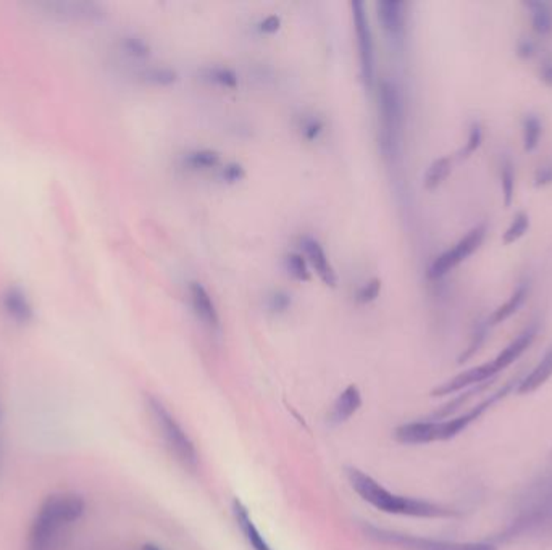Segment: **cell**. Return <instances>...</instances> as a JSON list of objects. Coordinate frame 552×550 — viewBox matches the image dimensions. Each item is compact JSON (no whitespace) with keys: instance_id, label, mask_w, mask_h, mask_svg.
<instances>
[{"instance_id":"1","label":"cell","mask_w":552,"mask_h":550,"mask_svg":"<svg viewBox=\"0 0 552 550\" xmlns=\"http://www.w3.org/2000/svg\"><path fill=\"white\" fill-rule=\"evenodd\" d=\"M346 478L355 494L381 513L428 519H456L460 515L448 505L393 492L357 466H347Z\"/></svg>"},{"instance_id":"2","label":"cell","mask_w":552,"mask_h":550,"mask_svg":"<svg viewBox=\"0 0 552 550\" xmlns=\"http://www.w3.org/2000/svg\"><path fill=\"white\" fill-rule=\"evenodd\" d=\"M86 501L76 492H56L40 502L26 535V550H56L60 533L78 523Z\"/></svg>"},{"instance_id":"3","label":"cell","mask_w":552,"mask_h":550,"mask_svg":"<svg viewBox=\"0 0 552 550\" xmlns=\"http://www.w3.org/2000/svg\"><path fill=\"white\" fill-rule=\"evenodd\" d=\"M552 535V475L533 483L519 499L512 519L496 541L513 543Z\"/></svg>"},{"instance_id":"4","label":"cell","mask_w":552,"mask_h":550,"mask_svg":"<svg viewBox=\"0 0 552 550\" xmlns=\"http://www.w3.org/2000/svg\"><path fill=\"white\" fill-rule=\"evenodd\" d=\"M512 389H515V383L511 381L503 389L489 394V397L480 402L478 405H475L472 409L456 417L404 423L396 428L395 439L399 444H405V446H423V444H432V442L452 439L460 432L466 431L468 426L474 425L486 410L491 409L496 402L503 401L507 394L512 393Z\"/></svg>"},{"instance_id":"5","label":"cell","mask_w":552,"mask_h":550,"mask_svg":"<svg viewBox=\"0 0 552 550\" xmlns=\"http://www.w3.org/2000/svg\"><path fill=\"white\" fill-rule=\"evenodd\" d=\"M146 409L149 412L152 423L157 428L160 438L165 442L168 450L182 462L186 468L196 470L199 464L198 448L192 442L190 434L184 431L174 413L166 409L165 404L158 399L157 395H146Z\"/></svg>"},{"instance_id":"6","label":"cell","mask_w":552,"mask_h":550,"mask_svg":"<svg viewBox=\"0 0 552 550\" xmlns=\"http://www.w3.org/2000/svg\"><path fill=\"white\" fill-rule=\"evenodd\" d=\"M363 533L375 543L399 550H497L493 543H458L446 539H433L423 536L407 535L375 525H363Z\"/></svg>"},{"instance_id":"7","label":"cell","mask_w":552,"mask_h":550,"mask_svg":"<svg viewBox=\"0 0 552 550\" xmlns=\"http://www.w3.org/2000/svg\"><path fill=\"white\" fill-rule=\"evenodd\" d=\"M379 119H381V149L391 157L396 155L403 128L404 103L401 89L395 81L383 79L378 91Z\"/></svg>"},{"instance_id":"8","label":"cell","mask_w":552,"mask_h":550,"mask_svg":"<svg viewBox=\"0 0 552 550\" xmlns=\"http://www.w3.org/2000/svg\"><path fill=\"white\" fill-rule=\"evenodd\" d=\"M488 235L486 225H476L467 233L466 236L460 237L456 244L448 251L440 253L428 267V278L440 279L442 276L450 273L454 268L464 263L468 257H472L475 252L482 247Z\"/></svg>"},{"instance_id":"9","label":"cell","mask_w":552,"mask_h":550,"mask_svg":"<svg viewBox=\"0 0 552 550\" xmlns=\"http://www.w3.org/2000/svg\"><path fill=\"white\" fill-rule=\"evenodd\" d=\"M351 8H352V22H354L362 78L367 83V86L371 87L375 83V46H373L370 22H369L363 2L355 0L351 4Z\"/></svg>"},{"instance_id":"10","label":"cell","mask_w":552,"mask_h":550,"mask_svg":"<svg viewBox=\"0 0 552 550\" xmlns=\"http://www.w3.org/2000/svg\"><path fill=\"white\" fill-rule=\"evenodd\" d=\"M0 306L10 322L26 326L34 320V306L20 284H10L0 296Z\"/></svg>"},{"instance_id":"11","label":"cell","mask_w":552,"mask_h":550,"mask_svg":"<svg viewBox=\"0 0 552 550\" xmlns=\"http://www.w3.org/2000/svg\"><path fill=\"white\" fill-rule=\"evenodd\" d=\"M302 255L307 260L308 267L316 271V275L320 278L322 283L336 288L338 286V275L336 270L328 259L324 245L320 244L314 237L306 236L300 239Z\"/></svg>"},{"instance_id":"12","label":"cell","mask_w":552,"mask_h":550,"mask_svg":"<svg viewBox=\"0 0 552 550\" xmlns=\"http://www.w3.org/2000/svg\"><path fill=\"white\" fill-rule=\"evenodd\" d=\"M378 20L383 31L393 44H403L405 34V4L399 0H381L377 4Z\"/></svg>"},{"instance_id":"13","label":"cell","mask_w":552,"mask_h":550,"mask_svg":"<svg viewBox=\"0 0 552 550\" xmlns=\"http://www.w3.org/2000/svg\"><path fill=\"white\" fill-rule=\"evenodd\" d=\"M190 300L191 308L196 315L199 322L202 323L210 330H218L220 328V315L217 310V306L213 302L212 296L209 294L204 284L192 281L190 283Z\"/></svg>"},{"instance_id":"14","label":"cell","mask_w":552,"mask_h":550,"mask_svg":"<svg viewBox=\"0 0 552 550\" xmlns=\"http://www.w3.org/2000/svg\"><path fill=\"white\" fill-rule=\"evenodd\" d=\"M361 407H362L361 389L355 385H349L333 402L332 409L328 413V423L332 426L344 425L354 417Z\"/></svg>"},{"instance_id":"15","label":"cell","mask_w":552,"mask_h":550,"mask_svg":"<svg viewBox=\"0 0 552 550\" xmlns=\"http://www.w3.org/2000/svg\"><path fill=\"white\" fill-rule=\"evenodd\" d=\"M231 510H233V517H235L237 528L241 529L243 537H245V543H247L251 549L273 550L270 547V544L267 543V539L262 535L261 529L254 523L253 515H251L249 509L245 507V502H241L237 497L233 499Z\"/></svg>"},{"instance_id":"16","label":"cell","mask_w":552,"mask_h":550,"mask_svg":"<svg viewBox=\"0 0 552 550\" xmlns=\"http://www.w3.org/2000/svg\"><path fill=\"white\" fill-rule=\"evenodd\" d=\"M40 7L48 8L50 15L58 16L62 20L93 22L103 15L102 7L94 2H50L42 4Z\"/></svg>"},{"instance_id":"17","label":"cell","mask_w":552,"mask_h":550,"mask_svg":"<svg viewBox=\"0 0 552 550\" xmlns=\"http://www.w3.org/2000/svg\"><path fill=\"white\" fill-rule=\"evenodd\" d=\"M538 324H529L525 330L521 331V334H517V338L512 339L507 346L494 357L503 369L511 367L515 360H519L523 352L529 349L533 341L537 338Z\"/></svg>"},{"instance_id":"18","label":"cell","mask_w":552,"mask_h":550,"mask_svg":"<svg viewBox=\"0 0 552 550\" xmlns=\"http://www.w3.org/2000/svg\"><path fill=\"white\" fill-rule=\"evenodd\" d=\"M552 377V346L546 350L543 359L537 363V367L530 371L527 377L521 379L517 385V393L531 394L538 391L541 386L548 383V379Z\"/></svg>"},{"instance_id":"19","label":"cell","mask_w":552,"mask_h":550,"mask_svg":"<svg viewBox=\"0 0 552 550\" xmlns=\"http://www.w3.org/2000/svg\"><path fill=\"white\" fill-rule=\"evenodd\" d=\"M530 294V284L529 283H521L515 289H513L512 294H511V297L505 300L503 306H497L496 310H494V314L489 316V326H496V324H501V323L507 322L511 316L517 314L519 310H521L523 304L527 302V297H529Z\"/></svg>"},{"instance_id":"20","label":"cell","mask_w":552,"mask_h":550,"mask_svg":"<svg viewBox=\"0 0 552 550\" xmlns=\"http://www.w3.org/2000/svg\"><path fill=\"white\" fill-rule=\"evenodd\" d=\"M523 7L529 12L531 28L538 36L546 38L552 34V7L546 0H527Z\"/></svg>"},{"instance_id":"21","label":"cell","mask_w":552,"mask_h":550,"mask_svg":"<svg viewBox=\"0 0 552 550\" xmlns=\"http://www.w3.org/2000/svg\"><path fill=\"white\" fill-rule=\"evenodd\" d=\"M221 164V155L217 150L198 149L191 150L183 155V165L192 172H209L218 168Z\"/></svg>"},{"instance_id":"22","label":"cell","mask_w":552,"mask_h":550,"mask_svg":"<svg viewBox=\"0 0 552 550\" xmlns=\"http://www.w3.org/2000/svg\"><path fill=\"white\" fill-rule=\"evenodd\" d=\"M543 138V121L537 113H527L521 119V144L525 152H535L541 144Z\"/></svg>"},{"instance_id":"23","label":"cell","mask_w":552,"mask_h":550,"mask_svg":"<svg viewBox=\"0 0 552 550\" xmlns=\"http://www.w3.org/2000/svg\"><path fill=\"white\" fill-rule=\"evenodd\" d=\"M200 78L204 79L209 84L221 87V89H236L239 84V78L235 70L221 65H210L200 70Z\"/></svg>"},{"instance_id":"24","label":"cell","mask_w":552,"mask_h":550,"mask_svg":"<svg viewBox=\"0 0 552 550\" xmlns=\"http://www.w3.org/2000/svg\"><path fill=\"white\" fill-rule=\"evenodd\" d=\"M452 173V160L450 157H440L433 160L423 174V186L428 191H433L441 186L442 182Z\"/></svg>"},{"instance_id":"25","label":"cell","mask_w":552,"mask_h":550,"mask_svg":"<svg viewBox=\"0 0 552 550\" xmlns=\"http://www.w3.org/2000/svg\"><path fill=\"white\" fill-rule=\"evenodd\" d=\"M499 180H501L503 204L505 208H509L512 207L513 199H515V168H513L512 160L509 157L501 158Z\"/></svg>"},{"instance_id":"26","label":"cell","mask_w":552,"mask_h":550,"mask_svg":"<svg viewBox=\"0 0 552 550\" xmlns=\"http://www.w3.org/2000/svg\"><path fill=\"white\" fill-rule=\"evenodd\" d=\"M284 268H286L288 275L299 283H307L312 278V271L308 267L307 260L299 252H291L284 257Z\"/></svg>"},{"instance_id":"27","label":"cell","mask_w":552,"mask_h":550,"mask_svg":"<svg viewBox=\"0 0 552 550\" xmlns=\"http://www.w3.org/2000/svg\"><path fill=\"white\" fill-rule=\"evenodd\" d=\"M141 79L150 86L168 87L178 83V73L168 67H150L142 71Z\"/></svg>"},{"instance_id":"28","label":"cell","mask_w":552,"mask_h":550,"mask_svg":"<svg viewBox=\"0 0 552 550\" xmlns=\"http://www.w3.org/2000/svg\"><path fill=\"white\" fill-rule=\"evenodd\" d=\"M530 225H531V221H530L529 213H515L512 220L509 223V226L503 233V244L511 245L515 244L517 241H521V237L529 233Z\"/></svg>"},{"instance_id":"29","label":"cell","mask_w":552,"mask_h":550,"mask_svg":"<svg viewBox=\"0 0 552 550\" xmlns=\"http://www.w3.org/2000/svg\"><path fill=\"white\" fill-rule=\"evenodd\" d=\"M120 49L125 56L133 60H146L150 56L149 42L136 34H128L120 40Z\"/></svg>"},{"instance_id":"30","label":"cell","mask_w":552,"mask_h":550,"mask_svg":"<svg viewBox=\"0 0 552 550\" xmlns=\"http://www.w3.org/2000/svg\"><path fill=\"white\" fill-rule=\"evenodd\" d=\"M483 138H485V129L478 120H474L468 126V134H467L466 146L460 150V158L470 157L476 150L482 147Z\"/></svg>"},{"instance_id":"31","label":"cell","mask_w":552,"mask_h":550,"mask_svg":"<svg viewBox=\"0 0 552 550\" xmlns=\"http://www.w3.org/2000/svg\"><path fill=\"white\" fill-rule=\"evenodd\" d=\"M489 330V323H482V324H478L476 326V330H475L474 334H472V339H470V344L466 349V352L462 354V357L459 359V363H464L468 360V359H472L478 350H480V347L483 346V342H485V339L488 336Z\"/></svg>"},{"instance_id":"32","label":"cell","mask_w":552,"mask_h":550,"mask_svg":"<svg viewBox=\"0 0 552 550\" xmlns=\"http://www.w3.org/2000/svg\"><path fill=\"white\" fill-rule=\"evenodd\" d=\"M379 292H381V279L371 278L357 289L355 300L361 304H370L373 300L378 299Z\"/></svg>"},{"instance_id":"33","label":"cell","mask_w":552,"mask_h":550,"mask_svg":"<svg viewBox=\"0 0 552 550\" xmlns=\"http://www.w3.org/2000/svg\"><path fill=\"white\" fill-rule=\"evenodd\" d=\"M300 134L304 136V139L307 141H316V138L324 131L325 123L322 120L316 117V115H310L306 119L300 120Z\"/></svg>"},{"instance_id":"34","label":"cell","mask_w":552,"mask_h":550,"mask_svg":"<svg viewBox=\"0 0 552 550\" xmlns=\"http://www.w3.org/2000/svg\"><path fill=\"white\" fill-rule=\"evenodd\" d=\"M218 178L227 184H236V182H243L245 178V166L236 164V162L227 164V165L221 166Z\"/></svg>"},{"instance_id":"35","label":"cell","mask_w":552,"mask_h":550,"mask_svg":"<svg viewBox=\"0 0 552 550\" xmlns=\"http://www.w3.org/2000/svg\"><path fill=\"white\" fill-rule=\"evenodd\" d=\"M291 306V296L284 291H273L267 297V308L272 314H284Z\"/></svg>"},{"instance_id":"36","label":"cell","mask_w":552,"mask_h":550,"mask_svg":"<svg viewBox=\"0 0 552 550\" xmlns=\"http://www.w3.org/2000/svg\"><path fill=\"white\" fill-rule=\"evenodd\" d=\"M515 56L521 60H531L538 56V44L530 36H521L515 44Z\"/></svg>"},{"instance_id":"37","label":"cell","mask_w":552,"mask_h":550,"mask_svg":"<svg viewBox=\"0 0 552 550\" xmlns=\"http://www.w3.org/2000/svg\"><path fill=\"white\" fill-rule=\"evenodd\" d=\"M538 78L546 87L552 89V54H545L539 60Z\"/></svg>"},{"instance_id":"38","label":"cell","mask_w":552,"mask_h":550,"mask_svg":"<svg viewBox=\"0 0 552 550\" xmlns=\"http://www.w3.org/2000/svg\"><path fill=\"white\" fill-rule=\"evenodd\" d=\"M533 184L535 188H546V186H551L552 184V164H543V165L538 166L533 174Z\"/></svg>"},{"instance_id":"39","label":"cell","mask_w":552,"mask_h":550,"mask_svg":"<svg viewBox=\"0 0 552 550\" xmlns=\"http://www.w3.org/2000/svg\"><path fill=\"white\" fill-rule=\"evenodd\" d=\"M281 28V18L278 15L265 16L259 23V31L262 34H275Z\"/></svg>"},{"instance_id":"40","label":"cell","mask_w":552,"mask_h":550,"mask_svg":"<svg viewBox=\"0 0 552 550\" xmlns=\"http://www.w3.org/2000/svg\"><path fill=\"white\" fill-rule=\"evenodd\" d=\"M141 550H164V549H162V547H158L157 544L147 543L142 546Z\"/></svg>"},{"instance_id":"41","label":"cell","mask_w":552,"mask_h":550,"mask_svg":"<svg viewBox=\"0 0 552 550\" xmlns=\"http://www.w3.org/2000/svg\"><path fill=\"white\" fill-rule=\"evenodd\" d=\"M0 418H2V410H0Z\"/></svg>"}]
</instances>
